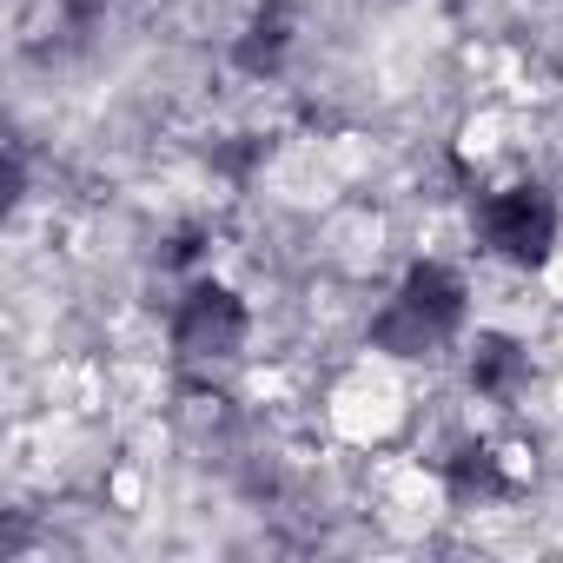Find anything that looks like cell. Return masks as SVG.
<instances>
[{
  "instance_id": "6da1fadb",
  "label": "cell",
  "mask_w": 563,
  "mask_h": 563,
  "mask_svg": "<svg viewBox=\"0 0 563 563\" xmlns=\"http://www.w3.org/2000/svg\"><path fill=\"white\" fill-rule=\"evenodd\" d=\"M471 319V286H464V272L444 265V258H418L405 265V278L391 286V299L378 306L372 319V352L385 358H431L444 352Z\"/></svg>"
},
{
  "instance_id": "7a4b0ae2",
  "label": "cell",
  "mask_w": 563,
  "mask_h": 563,
  "mask_svg": "<svg viewBox=\"0 0 563 563\" xmlns=\"http://www.w3.org/2000/svg\"><path fill=\"white\" fill-rule=\"evenodd\" d=\"M556 232H563V206L537 179H517L477 199V245L504 265H543L556 252Z\"/></svg>"
},
{
  "instance_id": "3957f363",
  "label": "cell",
  "mask_w": 563,
  "mask_h": 563,
  "mask_svg": "<svg viewBox=\"0 0 563 563\" xmlns=\"http://www.w3.org/2000/svg\"><path fill=\"white\" fill-rule=\"evenodd\" d=\"M252 339V312L245 299L225 286V278H192L173 306V358L192 365V372H212V365H232Z\"/></svg>"
},
{
  "instance_id": "277c9868",
  "label": "cell",
  "mask_w": 563,
  "mask_h": 563,
  "mask_svg": "<svg viewBox=\"0 0 563 563\" xmlns=\"http://www.w3.org/2000/svg\"><path fill=\"white\" fill-rule=\"evenodd\" d=\"M292 47H299L292 0H252L245 27L232 34V67L245 80H278V74H286V60H292Z\"/></svg>"
},
{
  "instance_id": "5b68a950",
  "label": "cell",
  "mask_w": 563,
  "mask_h": 563,
  "mask_svg": "<svg viewBox=\"0 0 563 563\" xmlns=\"http://www.w3.org/2000/svg\"><path fill=\"white\" fill-rule=\"evenodd\" d=\"M464 385L477 398H490V405H517L523 385H530V352L510 332H477L471 358H464Z\"/></svg>"
},
{
  "instance_id": "8992f818",
  "label": "cell",
  "mask_w": 563,
  "mask_h": 563,
  "mask_svg": "<svg viewBox=\"0 0 563 563\" xmlns=\"http://www.w3.org/2000/svg\"><path fill=\"white\" fill-rule=\"evenodd\" d=\"M444 490L457 504H490V497H510V471L497 457V444H457L444 457Z\"/></svg>"
},
{
  "instance_id": "52a82bcc",
  "label": "cell",
  "mask_w": 563,
  "mask_h": 563,
  "mask_svg": "<svg viewBox=\"0 0 563 563\" xmlns=\"http://www.w3.org/2000/svg\"><path fill=\"white\" fill-rule=\"evenodd\" d=\"M199 252H206V232H199V225H179V232H173V245L159 252V265H192Z\"/></svg>"
}]
</instances>
